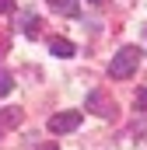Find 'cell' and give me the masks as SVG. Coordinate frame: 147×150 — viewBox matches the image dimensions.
Returning a JSON list of instances; mask_svg holds the SVG:
<instances>
[{"instance_id":"7a4b0ae2","label":"cell","mask_w":147,"mask_h":150,"mask_svg":"<svg viewBox=\"0 0 147 150\" xmlns=\"http://www.w3.org/2000/svg\"><path fill=\"white\" fill-rule=\"evenodd\" d=\"M81 126V112L77 108H70V112H56L53 119H49V133H74Z\"/></svg>"},{"instance_id":"6da1fadb","label":"cell","mask_w":147,"mask_h":150,"mask_svg":"<svg viewBox=\"0 0 147 150\" xmlns=\"http://www.w3.org/2000/svg\"><path fill=\"white\" fill-rule=\"evenodd\" d=\"M137 67H140V49H137V45H123V49L112 56L109 74L116 77V80H126V77L137 74Z\"/></svg>"},{"instance_id":"7c38bea8","label":"cell","mask_w":147,"mask_h":150,"mask_svg":"<svg viewBox=\"0 0 147 150\" xmlns=\"http://www.w3.org/2000/svg\"><path fill=\"white\" fill-rule=\"evenodd\" d=\"M88 4H102V0H88Z\"/></svg>"},{"instance_id":"52a82bcc","label":"cell","mask_w":147,"mask_h":150,"mask_svg":"<svg viewBox=\"0 0 147 150\" xmlns=\"http://www.w3.org/2000/svg\"><path fill=\"white\" fill-rule=\"evenodd\" d=\"M18 28H21L28 38H35V35H39V18H35V14H25V18L18 21Z\"/></svg>"},{"instance_id":"8fae6325","label":"cell","mask_w":147,"mask_h":150,"mask_svg":"<svg viewBox=\"0 0 147 150\" xmlns=\"http://www.w3.org/2000/svg\"><path fill=\"white\" fill-rule=\"evenodd\" d=\"M42 150H56V147H53V143H49V147H42Z\"/></svg>"},{"instance_id":"5b68a950","label":"cell","mask_w":147,"mask_h":150,"mask_svg":"<svg viewBox=\"0 0 147 150\" xmlns=\"http://www.w3.org/2000/svg\"><path fill=\"white\" fill-rule=\"evenodd\" d=\"M49 49H53L60 59H70L74 52H77V49H74V42H67V38H53V42H49Z\"/></svg>"},{"instance_id":"ba28073f","label":"cell","mask_w":147,"mask_h":150,"mask_svg":"<svg viewBox=\"0 0 147 150\" xmlns=\"http://www.w3.org/2000/svg\"><path fill=\"white\" fill-rule=\"evenodd\" d=\"M11 91H14V80H11V74L0 67V98H4V94H11Z\"/></svg>"},{"instance_id":"30bf717a","label":"cell","mask_w":147,"mask_h":150,"mask_svg":"<svg viewBox=\"0 0 147 150\" xmlns=\"http://www.w3.org/2000/svg\"><path fill=\"white\" fill-rule=\"evenodd\" d=\"M14 4H18V0H0V14H11V11H14Z\"/></svg>"},{"instance_id":"277c9868","label":"cell","mask_w":147,"mask_h":150,"mask_svg":"<svg viewBox=\"0 0 147 150\" xmlns=\"http://www.w3.org/2000/svg\"><path fill=\"white\" fill-rule=\"evenodd\" d=\"M56 14H63V18H77L81 14V0H46Z\"/></svg>"},{"instance_id":"8992f818","label":"cell","mask_w":147,"mask_h":150,"mask_svg":"<svg viewBox=\"0 0 147 150\" xmlns=\"http://www.w3.org/2000/svg\"><path fill=\"white\" fill-rule=\"evenodd\" d=\"M88 105H91V112L102 115V119H109V115H112V101L105 105V101H102V94H91V98H88Z\"/></svg>"},{"instance_id":"9c48e42d","label":"cell","mask_w":147,"mask_h":150,"mask_svg":"<svg viewBox=\"0 0 147 150\" xmlns=\"http://www.w3.org/2000/svg\"><path fill=\"white\" fill-rule=\"evenodd\" d=\"M137 108H147V87L137 91Z\"/></svg>"},{"instance_id":"3957f363","label":"cell","mask_w":147,"mask_h":150,"mask_svg":"<svg viewBox=\"0 0 147 150\" xmlns=\"http://www.w3.org/2000/svg\"><path fill=\"white\" fill-rule=\"evenodd\" d=\"M21 122H25V108H0V136L18 129Z\"/></svg>"}]
</instances>
